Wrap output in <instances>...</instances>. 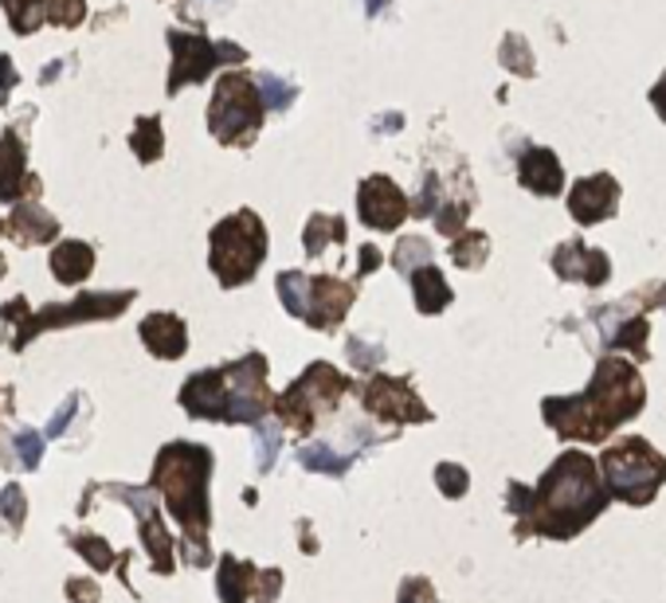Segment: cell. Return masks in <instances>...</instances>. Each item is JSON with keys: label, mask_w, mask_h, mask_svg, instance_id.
Segmentation results:
<instances>
[{"label": "cell", "mask_w": 666, "mask_h": 603, "mask_svg": "<svg viewBox=\"0 0 666 603\" xmlns=\"http://www.w3.org/2000/svg\"><path fill=\"white\" fill-rule=\"evenodd\" d=\"M607 498H612V490H607V483H600L596 458H589L584 451H564L546 470V478L537 483V490L514 483L506 494V506L518 521H529V529H537V533L569 541L604 514Z\"/></svg>", "instance_id": "obj_1"}, {"label": "cell", "mask_w": 666, "mask_h": 603, "mask_svg": "<svg viewBox=\"0 0 666 603\" xmlns=\"http://www.w3.org/2000/svg\"><path fill=\"white\" fill-rule=\"evenodd\" d=\"M541 412H546L549 427L569 435V440L600 443L604 435H612L620 423L635 420V415L643 412V380L632 361L607 357V361H600L589 392H580V396H569V400L553 396L546 400Z\"/></svg>", "instance_id": "obj_2"}, {"label": "cell", "mask_w": 666, "mask_h": 603, "mask_svg": "<svg viewBox=\"0 0 666 603\" xmlns=\"http://www.w3.org/2000/svg\"><path fill=\"white\" fill-rule=\"evenodd\" d=\"M181 404L197 420L260 423L275 404L267 392V357L252 353L235 364H224V369L197 372L181 388Z\"/></svg>", "instance_id": "obj_3"}, {"label": "cell", "mask_w": 666, "mask_h": 603, "mask_svg": "<svg viewBox=\"0 0 666 603\" xmlns=\"http://www.w3.org/2000/svg\"><path fill=\"white\" fill-rule=\"evenodd\" d=\"M208 474L212 451L200 443H169L154 466V490L165 494L169 514L184 526L192 564H208Z\"/></svg>", "instance_id": "obj_4"}, {"label": "cell", "mask_w": 666, "mask_h": 603, "mask_svg": "<svg viewBox=\"0 0 666 603\" xmlns=\"http://www.w3.org/2000/svg\"><path fill=\"white\" fill-rule=\"evenodd\" d=\"M263 258H267V228H263V220L252 208H240V212H232L212 228V255H208V263L216 271L220 286L232 290V286L252 283Z\"/></svg>", "instance_id": "obj_5"}, {"label": "cell", "mask_w": 666, "mask_h": 603, "mask_svg": "<svg viewBox=\"0 0 666 603\" xmlns=\"http://www.w3.org/2000/svg\"><path fill=\"white\" fill-rule=\"evenodd\" d=\"M263 110L267 103L260 95V83L243 71H228L220 75L216 95L208 106V129L220 146H252L263 126Z\"/></svg>", "instance_id": "obj_6"}, {"label": "cell", "mask_w": 666, "mask_h": 603, "mask_svg": "<svg viewBox=\"0 0 666 603\" xmlns=\"http://www.w3.org/2000/svg\"><path fill=\"white\" fill-rule=\"evenodd\" d=\"M600 470H604V483L612 490V498L632 501V506H647L666 478V458L647 440L632 435V440H620L615 447H607L600 455Z\"/></svg>", "instance_id": "obj_7"}, {"label": "cell", "mask_w": 666, "mask_h": 603, "mask_svg": "<svg viewBox=\"0 0 666 603\" xmlns=\"http://www.w3.org/2000/svg\"><path fill=\"white\" fill-rule=\"evenodd\" d=\"M346 388H349V380L341 377L334 364L318 361V364H310V369H306L295 384L286 388L283 396L275 400V412H278V420H283L286 427H295V431H303V435H306V431L318 423V415H326L329 408L338 404Z\"/></svg>", "instance_id": "obj_8"}, {"label": "cell", "mask_w": 666, "mask_h": 603, "mask_svg": "<svg viewBox=\"0 0 666 603\" xmlns=\"http://www.w3.org/2000/svg\"><path fill=\"white\" fill-rule=\"evenodd\" d=\"M169 47H173V67H169V95H177L181 86H192L208 78L220 63H243L247 52L240 43H208L200 32H169Z\"/></svg>", "instance_id": "obj_9"}, {"label": "cell", "mask_w": 666, "mask_h": 603, "mask_svg": "<svg viewBox=\"0 0 666 603\" xmlns=\"http://www.w3.org/2000/svg\"><path fill=\"white\" fill-rule=\"evenodd\" d=\"M134 302V290H121V294H83V298L67 302V306H47V310L32 314V318L20 326L17 334V349L28 345L35 334H44V329L55 326H75V321H103V318H118L126 306Z\"/></svg>", "instance_id": "obj_10"}, {"label": "cell", "mask_w": 666, "mask_h": 603, "mask_svg": "<svg viewBox=\"0 0 666 603\" xmlns=\"http://www.w3.org/2000/svg\"><path fill=\"white\" fill-rule=\"evenodd\" d=\"M408 212H412V204H408V197L397 189L392 177H369L357 189V215L372 232H397L408 220Z\"/></svg>", "instance_id": "obj_11"}, {"label": "cell", "mask_w": 666, "mask_h": 603, "mask_svg": "<svg viewBox=\"0 0 666 603\" xmlns=\"http://www.w3.org/2000/svg\"><path fill=\"white\" fill-rule=\"evenodd\" d=\"M364 408H369L377 420H389V423H424L432 420L420 396H415V388L400 377H372L361 392Z\"/></svg>", "instance_id": "obj_12"}, {"label": "cell", "mask_w": 666, "mask_h": 603, "mask_svg": "<svg viewBox=\"0 0 666 603\" xmlns=\"http://www.w3.org/2000/svg\"><path fill=\"white\" fill-rule=\"evenodd\" d=\"M615 204H620V184L607 172H596V177H580L569 192V212L580 228H592L607 215H615Z\"/></svg>", "instance_id": "obj_13"}, {"label": "cell", "mask_w": 666, "mask_h": 603, "mask_svg": "<svg viewBox=\"0 0 666 603\" xmlns=\"http://www.w3.org/2000/svg\"><path fill=\"white\" fill-rule=\"evenodd\" d=\"M357 290L349 283L334 275H321V278H310V306H306V326L314 329H338L341 318L349 314L353 306Z\"/></svg>", "instance_id": "obj_14"}, {"label": "cell", "mask_w": 666, "mask_h": 603, "mask_svg": "<svg viewBox=\"0 0 666 603\" xmlns=\"http://www.w3.org/2000/svg\"><path fill=\"white\" fill-rule=\"evenodd\" d=\"M118 494L121 501H130L134 509H138V517H141V537H146V544H149V552H154V569L157 572H173V537L165 533V526H161V517H157V506H154V498L149 494H141V490H134V486H118Z\"/></svg>", "instance_id": "obj_15"}, {"label": "cell", "mask_w": 666, "mask_h": 603, "mask_svg": "<svg viewBox=\"0 0 666 603\" xmlns=\"http://www.w3.org/2000/svg\"><path fill=\"white\" fill-rule=\"evenodd\" d=\"M553 271L561 278H580V283L600 286V283H607V275H612V263H607L604 251L584 247L580 240H569L553 251Z\"/></svg>", "instance_id": "obj_16"}, {"label": "cell", "mask_w": 666, "mask_h": 603, "mask_svg": "<svg viewBox=\"0 0 666 603\" xmlns=\"http://www.w3.org/2000/svg\"><path fill=\"white\" fill-rule=\"evenodd\" d=\"M518 177H521V189L537 192V197H557L564 189V169L557 161L553 149H526L518 161Z\"/></svg>", "instance_id": "obj_17"}, {"label": "cell", "mask_w": 666, "mask_h": 603, "mask_svg": "<svg viewBox=\"0 0 666 603\" xmlns=\"http://www.w3.org/2000/svg\"><path fill=\"white\" fill-rule=\"evenodd\" d=\"M138 334L149 353L161 357V361H177L189 349V334H184V321L177 314H149L138 326Z\"/></svg>", "instance_id": "obj_18"}, {"label": "cell", "mask_w": 666, "mask_h": 603, "mask_svg": "<svg viewBox=\"0 0 666 603\" xmlns=\"http://www.w3.org/2000/svg\"><path fill=\"white\" fill-rule=\"evenodd\" d=\"M24 189H40L35 181H28V169H24V141H20L17 129H4L0 134V200H20Z\"/></svg>", "instance_id": "obj_19"}, {"label": "cell", "mask_w": 666, "mask_h": 603, "mask_svg": "<svg viewBox=\"0 0 666 603\" xmlns=\"http://www.w3.org/2000/svg\"><path fill=\"white\" fill-rule=\"evenodd\" d=\"M52 271L63 286H78L95 271V247L83 240H63L52 247Z\"/></svg>", "instance_id": "obj_20"}, {"label": "cell", "mask_w": 666, "mask_h": 603, "mask_svg": "<svg viewBox=\"0 0 666 603\" xmlns=\"http://www.w3.org/2000/svg\"><path fill=\"white\" fill-rule=\"evenodd\" d=\"M9 232L17 243H52L55 235H60V224H55V215L44 212V208L20 204V208H12Z\"/></svg>", "instance_id": "obj_21"}, {"label": "cell", "mask_w": 666, "mask_h": 603, "mask_svg": "<svg viewBox=\"0 0 666 603\" xmlns=\"http://www.w3.org/2000/svg\"><path fill=\"white\" fill-rule=\"evenodd\" d=\"M255 580H260L255 564L240 557H224L220 560V603H247L255 592Z\"/></svg>", "instance_id": "obj_22"}, {"label": "cell", "mask_w": 666, "mask_h": 603, "mask_svg": "<svg viewBox=\"0 0 666 603\" xmlns=\"http://www.w3.org/2000/svg\"><path fill=\"white\" fill-rule=\"evenodd\" d=\"M412 290H415V310L420 314H440L451 306V286L443 283V271H435L432 263L412 275Z\"/></svg>", "instance_id": "obj_23"}, {"label": "cell", "mask_w": 666, "mask_h": 603, "mask_svg": "<svg viewBox=\"0 0 666 603\" xmlns=\"http://www.w3.org/2000/svg\"><path fill=\"white\" fill-rule=\"evenodd\" d=\"M0 4H4V17L17 35L40 32V24L47 20V0H0Z\"/></svg>", "instance_id": "obj_24"}, {"label": "cell", "mask_w": 666, "mask_h": 603, "mask_svg": "<svg viewBox=\"0 0 666 603\" xmlns=\"http://www.w3.org/2000/svg\"><path fill=\"white\" fill-rule=\"evenodd\" d=\"M278 298H283L286 314L306 318V306H310V278L303 271H283L278 275Z\"/></svg>", "instance_id": "obj_25"}, {"label": "cell", "mask_w": 666, "mask_h": 603, "mask_svg": "<svg viewBox=\"0 0 666 603\" xmlns=\"http://www.w3.org/2000/svg\"><path fill=\"white\" fill-rule=\"evenodd\" d=\"M130 146H134V154H138L141 165H154L157 157H161V149H165L161 118H141L138 126H134V134H130Z\"/></svg>", "instance_id": "obj_26"}, {"label": "cell", "mask_w": 666, "mask_h": 603, "mask_svg": "<svg viewBox=\"0 0 666 603\" xmlns=\"http://www.w3.org/2000/svg\"><path fill=\"white\" fill-rule=\"evenodd\" d=\"M346 240V220L341 215H314L306 224V255H321L326 243Z\"/></svg>", "instance_id": "obj_27"}, {"label": "cell", "mask_w": 666, "mask_h": 603, "mask_svg": "<svg viewBox=\"0 0 666 603\" xmlns=\"http://www.w3.org/2000/svg\"><path fill=\"white\" fill-rule=\"evenodd\" d=\"M432 263V243L420 240V235H412V240H400L397 243V255H392V267L400 271V275L412 278L420 267H427Z\"/></svg>", "instance_id": "obj_28"}, {"label": "cell", "mask_w": 666, "mask_h": 603, "mask_svg": "<svg viewBox=\"0 0 666 603\" xmlns=\"http://www.w3.org/2000/svg\"><path fill=\"white\" fill-rule=\"evenodd\" d=\"M486 255H490V243H486L483 232H467V235H459V240L451 243V258H455V263H459L463 271L483 267Z\"/></svg>", "instance_id": "obj_29"}, {"label": "cell", "mask_w": 666, "mask_h": 603, "mask_svg": "<svg viewBox=\"0 0 666 603\" xmlns=\"http://www.w3.org/2000/svg\"><path fill=\"white\" fill-rule=\"evenodd\" d=\"M503 67L514 71L521 78H533V55H529V40L526 35H506L503 40Z\"/></svg>", "instance_id": "obj_30"}, {"label": "cell", "mask_w": 666, "mask_h": 603, "mask_svg": "<svg viewBox=\"0 0 666 603\" xmlns=\"http://www.w3.org/2000/svg\"><path fill=\"white\" fill-rule=\"evenodd\" d=\"M298 458H303L306 470H321V474H346L349 463H353L349 455H338V451L326 447V443H318V447H306Z\"/></svg>", "instance_id": "obj_31"}, {"label": "cell", "mask_w": 666, "mask_h": 603, "mask_svg": "<svg viewBox=\"0 0 666 603\" xmlns=\"http://www.w3.org/2000/svg\"><path fill=\"white\" fill-rule=\"evenodd\" d=\"M612 345L615 349H632V353L643 361V357H647V318L623 321V326L612 334Z\"/></svg>", "instance_id": "obj_32"}, {"label": "cell", "mask_w": 666, "mask_h": 603, "mask_svg": "<svg viewBox=\"0 0 666 603\" xmlns=\"http://www.w3.org/2000/svg\"><path fill=\"white\" fill-rule=\"evenodd\" d=\"M255 83H260V95H263V103H267V110H286V106L298 98V86H286L283 78H275V75H260Z\"/></svg>", "instance_id": "obj_33"}, {"label": "cell", "mask_w": 666, "mask_h": 603, "mask_svg": "<svg viewBox=\"0 0 666 603\" xmlns=\"http://www.w3.org/2000/svg\"><path fill=\"white\" fill-rule=\"evenodd\" d=\"M47 20L60 28H75L87 20V0H47Z\"/></svg>", "instance_id": "obj_34"}, {"label": "cell", "mask_w": 666, "mask_h": 603, "mask_svg": "<svg viewBox=\"0 0 666 603\" xmlns=\"http://www.w3.org/2000/svg\"><path fill=\"white\" fill-rule=\"evenodd\" d=\"M75 549L83 552V557L95 564L98 572H106V569H114V557H110V544L103 541V537H91V533H83V537H75Z\"/></svg>", "instance_id": "obj_35"}, {"label": "cell", "mask_w": 666, "mask_h": 603, "mask_svg": "<svg viewBox=\"0 0 666 603\" xmlns=\"http://www.w3.org/2000/svg\"><path fill=\"white\" fill-rule=\"evenodd\" d=\"M255 443H260V455H255L260 458V470H271L278 447H283V431L271 427V423H260V427H255Z\"/></svg>", "instance_id": "obj_36"}, {"label": "cell", "mask_w": 666, "mask_h": 603, "mask_svg": "<svg viewBox=\"0 0 666 603\" xmlns=\"http://www.w3.org/2000/svg\"><path fill=\"white\" fill-rule=\"evenodd\" d=\"M346 349H349V364H357V369H377V364L384 361L381 345H369V341H361V337H349Z\"/></svg>", "instance_id": "obj_37"}, {"label": "cell", "mask_w": 666, "mask_h": 603, "mask_svg": "<svg viewBox=\"0 0 666 603\" xmlns=\"http://www.w3.org/2000/svg\"><path fill=\"white\" fill-rule=\"evenodd\" d=\"M435 483L443 486V494H447V498H463V490L471 486V474L463 470V466H455V463H443L440 470H435Z\"/></svg>", "instance_id": "obj_38"}, {"label": "cell", "mask_w": 666, "mask_h": 603, "mask_svg": "<svg viewBox=\"0 0 666 603\" xmlns=\"http://www.w3.org/2000/svg\"><path fill=\"white\" fill-rule=\"evenodd\" d=\"M0 514H4V521H9L12 529L24 526L28 501H24V490H20V486H4V494H0Z\"/></svg>", "instance_id": "obj_39"}, {"label": "cell", "mask_w": 666, "mask_h": 603, "mask_svg": "<svg viewBox=\"0 0 666 603\" xmlns=\"http://www.w3.org/2000/svg\"><path fill=\"white\" fill-rule=\"evenodd\" d=\"M435 208H443V189H440V177L427 172L424 189H420V197L412 200V215H432Z\"/></svg>", "instance_id": "obj_40"}, {"label": "cell", "mask_w": 666, "mask_h": 603, "mask_svg": "<svg viewBox=\"0 0 666 603\" xmlns=\"http://www.w3.org/2000/svg\"><path fill=\"white\" fill-rule=\"evenodd\" d=\"M467 212H471V200H455V204H447L440 215H435V228H440L443 235H459Z\"/></svg>", "instance_id": "obj_41"}, {"label": "cell", "mask_w": 666, "mask_h": 603, "mask_svg": "<svg viewBox=\"0 0 666 603\" xmlns=\"http://www.w3.org/2000/svg\"><path fill=\"white\" fill-rule=\"evenodd\" d=\"M17 451H20V458H24L28 470H35V466H40V458H44V440H40L32 427H20Z\"/></svg>", "instance_id": "obj_42"}, {"label": "cell", "mask_w": 666, "mask_h": 603, "mask_svg": "<svg viewBox=\"0 0 666 603\" xmlns=\"http://www.w3.org/2000/svg\"><path fill=\"white\" fill-rule=\"evenodd\" d=\"M260 600L255 603H275L278 600V588H283V572L278 569H267V572H260Z\"/></svg>", "instance_id": "obj_43"}, {"label": "cell", "mask_w": 666, "mask_h": 603, "mask_svg": "<svg viewBox=\"0 0 666 603\" xmlns=\"http://www.w3.org/2000/svg\"><path fill=\"white\" fill-rule=\"evenodd\" d=\"M400 603H432V584L427 580H404Z\"/></svg>", "instance_id": "obj_44"}, {"label": "cell", "mask_w": 666, "mask_h": 603, "mask_svg": "<svg viewBox=\"0 0 666 603\" xmlns=\"http://www.w3.org/2000/svg\"><path fill=\"white\" fill-rule=\"evenodd\" d=\"M20 78H17V67H12V60L9 55H0V106L9 103V95H12V86H17Z\"/></svg>", "instance_id": "obj_45"}, {"label": "cell", "mask_w": 666, "mask_h": 603, "mask_svg": "<svg viewBox=\"0 0 666 603\" xmlns=\"http://www.w3.org/2000/svg\"><path fill=\"white\" fill-rule=\"evenodd\" d=\"M71 603H98V588L91 580H67Z\"/></svg>", "instance_id": "obj_46"}, {"label": "cell", "mask_w": 666, "mask_h": 603, "mask_svg": "<svg viewBox=\"0 0 666 603\" xmlns=\"http://www.w3.org/2000/svg\"><path fill=\"white\" fill-rule=\"evenodd\" d=\"M75 408H78V400H75V396H67V400H63V408L52 415V423H47V435H60V431L67 427V420H71V415H75Z\"/></svg>", "instance_id": "obj_47"}, {"label": "cell", "mask_w": 666, "mask_h": 603, "mask_svg": "<svg viewBox=\"0 0 666 603\" xmlns=\"http://www.w3.org/2000/svg\"><path fill=\"white\" fill-rule=\"evenodd\" d=\"M377 263H381V251L372 247V243H364V247H361V275H372V271H377Z\"/></svg>", "instance_id": "obj_48"}, {"label": "cell", "mask_w": 666, "mask_h": 603, "mask_svg": "<svg viewBox=\"0 0 666 603\" xmlns=\"http://www.w3.org/2000/svg\"><path fill=\"white\" fill-rule=\"evenodd\" d=\"M651 103H655V110H658V118L666 121V75L658 78L655 83V91H651Z\"/></svg>", "instance_id": "obj_49"}, {"label": "cell", "mask_w": 666, "mask_h": 603, "mask_svg": "<svg viewBox=\"0 0 666 603\" xmlns=\"http://www.w3.org/2000/svg\"><path fill=\"white\" fill-rule=\"evenodd\" d=\"M389 9H392V0H364V12H369L372 20L384 17V12H389Z\"/></svg>", "instance_id": "obj_50"}, {"label": "cell", "mask_w": 666, "mask_h": 603, "mask_svg": "<svg viewBox=\"0 0 666 603\" xmlns=\"http://www.w3.org/2000/svg\"><path fill=\"white\" fill-rule=\"evenodd\" d=\"M377 129H384V134H392V129H400V118H397V114H392V118L377 121Z\"/></svg>", "instance_id": "obj_51"}]
</instances>
